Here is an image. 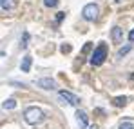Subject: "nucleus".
Segmentation results:
<instances>
[{
  "instance_id": "1",
  "label": "nucleus",
  "mask_w": 134,
  "mask_h": 129,
  "mask_svg": "<svg viewBox=\"0 0 134 129\" xmlns=\"http://www.w3.org/2000/svg\"><path fill=\"white\" fill-rule=\"evenodd\" d=\"M24 118L29 126H38L45 120V113L40 107H27L24 111Z\"/></svg>"
},
{
  "instance_id": "2",
  "label": "nucleus",
  "mask_w": 134,
  "mask_h": 129,
  "mask_svg": "<svg viewBox=\"0 0 134 129\" xmlns=\"http://www.w3.org/2000/svg\"><path fill=\"white\" fill-rule=\"evenodd\" d=\"M105 58H107V45H105V44H100V45L92 51L89 62L92 65H102L103 62H105Z\"/></svg>"
},
{
  "instance_id": "3",
  "label": "nucleus",
  "mask_w": 134,
  "mask_h": 129,
  "mask_svg": "<svg viewBox=\"0 0 134 129\" xmlns=\"http://www.w3.org/2000/svg\"><path fill=\"white\" fill-rule=\"evenodd\" d=\"M98 13H100V9H98L96 4H87L83 7V11H82V17H83V20H87V22H94L98 18Z\"/></svg>"
},
{
  "instance_id": "4",
  "label": "nucleus",
  "mask_w": 134,
  "mask_h": 129,
  "mask_svg": "<svg viewBox=\"0 0 134 129\" xmlns=\"http://www.w3.org/2000/svg\"><path fill=\"white\" fill-rule=\"evenodd\" d=\"M58 96H60V100H65L69 106H76L80 100H78V96L76 95H72V93H69V91H60L58 93Z\"/></svg>"
},
{
  "instance_id": "5",
  "label": "nucleus",
  "mask_w": 134,
  "mask_h": 129,
  "mask_svg": "<svg viewBox=\"0 0 134 129\" xmlns=\"http://www.w3.org/2000/svg\"><path fill=\"white\" fill-rule=\"evenodd\" d=\"M36 86L45 91H53V89H56V82L53 78H40V80H36Z\"/></svg>"
},
{
  "instance_id": "6",
  "label": "nucleus",
  "mask_w": 134,
  "mask_h": 129,
  "mask_svg": "<svg viewBox=\"0 0 134 129\" xmlns=\"http://www.w3.org/2000/svg\"><path fill=\"white\" fill-rule=\"evenodd\" d=\"M111 38L114 44H121L123 42V29L120 27V25H114L111 31Z\"/></svg>"
},
{
  "instance_id": "7",
  "label": "nucleus",
  "mask_w": 134,
  "mask_h": 129,
  "mask_svg": "<svg viewBox=\"0 0 134 129\" xmlns=\"http://www.w3.org/2000/svg\"><path fill=\"white\" fill-rule=\"evenodd\" d=\"M76 122H78L80 129H85V127H87V124H89V116H87V113H85V111H76Z\"/></svg>"
},
{
  "instance_id": "8",
  "label": "nucleus",
  "mask_w": 134,
  "mask_h": 129,
  "mask_svg": "<svg viewBox=\"0 0 134 129\" xmlns=\"http://www.w3.org/2000/svg\"><path fill=\"white\" fill-rule=\"evenodd\" d=\"M31 64H33V58H31L29 55H25V56L22 58V64H20L22 73H29V71H31Z\"/></svg>"
},
{
  "instance_id": "9",
  "label": "nucleus",
  "mask_w": 134,
  "mask_h": 129,
  "mask_svg": "<svg viewBox=\"0 0 134 129\" xmlns=\"http://www.w3.org/2000/svg\"><path fill=\"white\" fill-rule=\"evenodd\" d=\"M0 7L2 11H11L15 7V0H0Z\"/></svg>"
},
{
  "instance_id": "10",
  "label": "nucleus",
  "mask_w": 134,
  "mask_h": 129,
  "mask_svg": "<svg viewBox=\"0 0 134 129\" xmlns=\"http://www.w3.org/2000/svg\"><path fill=\"white\" fill-rule=\"evenodd\" d=\"M2 107L4 109H15L16 107V100H15V98H5V100L2 102Z\"/></svg>"
},
{
  "instance_id": "11",
  "label": "nucleus",
  "mask_w": 134,
  "mask_h": 129,
  "mask_svg": "<svg viewBox=\"0 0 134 129\" xmlns=\"http://www.w3.org/2000/svg\"><path fill=\"white\" fill-rule=\"evenodd\" d=\"M112 104H114L116 107H123V106L127 104V98H125V96H116V98L112 100Z\"/></svg>"
},
{
  "instance_id": "12",
  "label": "nucleus",
  "mask_w": 134,
  "mask_h": 129,
  "mask_svg": "<svg viewBox=\"0 0 134 129\" xmlns=\"http://www.w3.org/2000/svg\"><path fill=\"white\" fill-rule=\"evenodd\" d=\"M27 45H29V33L25 31V33H24V37H22V40H20V47H22V49H25Z\"/></svg>"
},
{
  "instance_id": "13",
  "label": "nucleus",
  "mask_w": 134,
  "mask_h": 129,
  "mask_svg": "<svg viewBox=\"0 0 134 129\" xmlns=\"http://www.w3.org/2000/svg\"><path fill=\"white\" fill-rule=\"evenodd\" d=\"M131 49H132V45H131V44H127V45H125V47H121V49H120V51H118V58H121V56H123V55H127V53H129V51H131Z\"/></svg>"
},
{
  "instance_id": "14",
  "label": "nucleus",
  "mask_w": 134,
  "mask_h": 129,
  "mask_svg": "<svg viewBox=\"0 0 134 129\" xmlns=\"http://www.w3.org/2000/svg\"><path fill=\"white\" fill-rule=\"evenodd\" d=\"M120 129H134V124L132 122H121L120 124Z\"/></svg>"
},
{
  "instance_id": "15",
  "label": "nucleus",
  "mask_w": 134,
  "mask_h": 129,
  "mask_svg": "<svg viewBox=\"0 0 134 129\" xmlns=\"http://www.w3.org/2000/svg\"><path fill=\"white\" fill-rule=\"evenodd\" d=\"M44 4L47 7H56L58 6V0H44Z\"/></svg>"
},
{
  "instance_id": "16",
  "label": "nucleus",
  "mask_w": 134,
  "mask_h": 129,
  "mask_svg": "<svg viewBox=\"0 0 134 129\" xmlns=\"http://www.w3.org/2000/svg\"><path fill=\"white\" fill-rule=\"evenodd\" d=\"M60 51H62V53H69V51H71V45H69V44H64V45L60 47Z\"/></svg>"
},
{
  "instance_id": "17",
  "label": "nucleus",
  "mask_w": 134,
  "mask_h": 129,
  "mask_svg": "<svg viewBox=\"0 0 134 129\" xmlns=\"http://www.w3.org/2000/svg\"><path fill=\"white\" fill-rule=\"evenodd\" d=\"M64 17H65V13H58V15H56V22H62Z\"/></svg>"
},
{
  "instance_id": "18",
  "label": "nucleus",
  "mask_w": 134,
  "mask_h": 129,
  "mask_svg": "<svg viewBox=\"0 0 134 129\" xmlns=\"http://www.w3.org/2000/svg\"><path fill=\"white\" fill-rule=\"evenodd\" d=\"M129 40L134 42V29H131V33H129Z\"/></svg>"
},
{
  "instance_id": "19",
  "label": "nucleus",
  "mask_w": 134,
  "mask_h": 129,
  "mask_svg": "<svg viewBox=\"0 0 134 129\" xmlns=\"http://www.w3.org/2000/svg\"><path fill=\"white\" fill-rule=\"evenodd\" d=\"M89 129H98V127H96V126H91V127Z\"/></svg>"
},
{
  "instance_id": "20",
  "label": "nucleus",
  "mask_w": 134,
  "mask_h": 129,
  "mask_svg": "<svg viewBox=\"0 0 134 129\" xmlns=\"http://www.w3.org/2000/svg\"><path fill=\"white\" fill-rule=\"evenodd\" d=\"M116 2H121V0H116Z\"/></svg>"
}]
</instances>
